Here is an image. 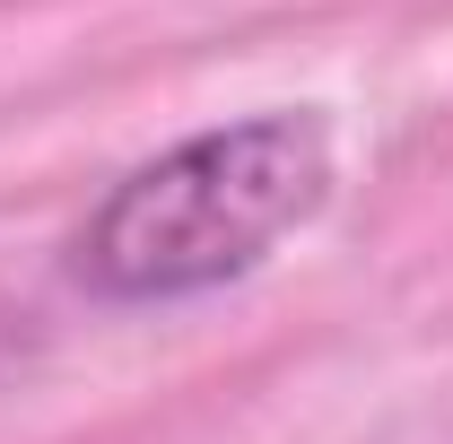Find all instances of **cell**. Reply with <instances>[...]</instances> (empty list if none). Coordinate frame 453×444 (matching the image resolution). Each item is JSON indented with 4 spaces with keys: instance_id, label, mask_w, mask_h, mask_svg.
<instances>
[{
    "instance_id": "6da1fadb",
    "label": "cell",
    "mask_w": 453,
    "mask_h": 444,
    "mask_svg": "<svg viewBox=\"0 0 453 444\" xmlns=\"http://www.w3.org/2000/svg\"><path fill=\"white\" fill-rule=\"evenodd\" d=\"M323 201H332L323 113H244L122 174L79 226L70 271L105 305H183L262 271Z\"/></svg>"
}]
</instances>
